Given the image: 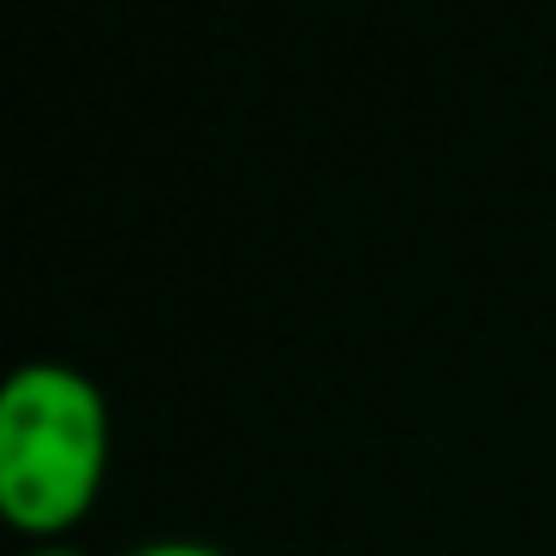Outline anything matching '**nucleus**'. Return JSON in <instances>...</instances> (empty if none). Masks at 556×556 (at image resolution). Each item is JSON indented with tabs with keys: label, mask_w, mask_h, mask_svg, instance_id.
<instances>
[{
	"label": "nucleus",
	"mask_w": 556,
	"mask_h": 556,
	"mask_svg": "<svg viewBox=\"0 0 556 556\" xmlns=\"http://www.w3.org/2000/svg\"><path fill=\"white\" fill-rule=\"evenodd\" d=\"M25 556H85V551H73V544H54V539H49V544H37V551H25Z\"/></svg>",
	"instance_id": "obj_3"
},
{
	"label": "nucleus",
	"mask_w": 556,
	"mask_h": 556,
	"mask_svg": "<svg viewBox=\"0 0 556 556\" xmlns=\"http://www.w3.org/2000/svg\"><path fill=\"white\" fill-rule=\"evenodd\" d=\"M109 401L78 365L30 359L0 389V508L25 532H61L97 503Z\"/></svg>",
	"instance_id": "obj_1"
},
{
	"label": "nucleus",
	"mask_w": 556,
	"mask_h": 556,
	"mask_svg": "<svg viewBox=\"0 0 556 556\" xmlns=\"http://www.w3.org/2000/svg\"><path fill=\"white\" fill-rule=\"evenodd\" d=\"M132 556H228L216 544H198V539H156V544H138Z\"/></svg>",
	"instance_id": "obj_2"
}]
</instances>
